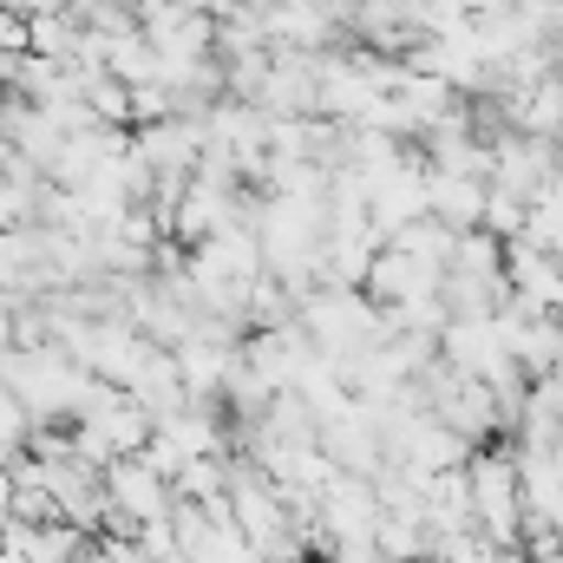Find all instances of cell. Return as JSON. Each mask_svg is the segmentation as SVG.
Listing matches in <instances>:
<instances>
[{"mask_svg": "<svg viewBox=\"0 0 563 563\" xmlns=\"http://www.w3.org/2000/svg\"><path fill=\"white\" fill-rule=\"evenodd\" d=\"M478 210H485V177H459V170L426 164V217H439L445 230H472Z\"/></svg>", "mask_w": 563, "mask_h": 563, "instance_id": "obj_1", "label": "cell"}, {"mask_svg": "<svg viewBox=\"0 0 563 563\" xmlns=\"http://www.w3.org/2000/svg\"><path fill=\"white\" fill-rule=\"evenodd\" d=\"M551 459H558V472H563V432H558V445H551Z\"/></svg>", "mask_w": 563, "mask_h": 563, "instance_id": "obj_2", "label": "cell"}]
</instances>
